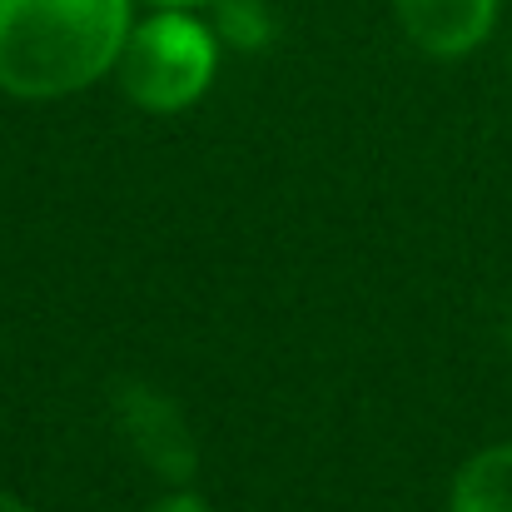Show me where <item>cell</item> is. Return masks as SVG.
Returning a JSON list of instances; mask_svg holds the SVG:
<instances>
[{
    "label": "cell",
    "mask_w": 512,
    "mask_h": 512,
    "mask_svg": "<svg viewBox=\"0 0 512 512\" xmlns=\"http://www.w3.org/2000/svg\"><path fill=\"white\" fill-rule=\"evenodd\" d=\"M150 512H214L204 498H189V493H179V498H165V503H155Z\"/></svg>",
    "instance_id": "obj_7"
},
{
    "label": "cell",
    "mask_w": 512,
    "mask_h": 512,
    "mask_svg": "<svg viewBox=\"0 0 512 512\" xmlns=\"http://www.w3.org/2000/svg\"><path fill=\"white\" fill-rule=\"evenodd\" d=\"M125 423H130L135 443L145 448V458H150L160 473H174V478L189 473L194 453L170 448V438L174 443H189V433L174 423V408L165 403V398H155V393H130V413H125Z\"/></svg>",
    "instance_id": "obj_4"
},
{
    "label": "cell",
    "mask_w": 512,
    "mask_h": 512,
    "mask_svg": "<svg viewBox=\"0 0 512 512\" xmlns=\"http://www.w3.org/2000/svg\"><path fill=\"white\" fill-rule=\"evenodd\" d=\"M453 512H512V443L483 448L453 478Z\"/></svg>",
    "instance_id": "obj_5"
},
{
    "label": "cell",
    "mask_w": 512,
    "mask_h": 512,
    "mask_svg": "<svg viewBox=\"0 0 512 512\" xmlns=\"http://www.w3.org/2000/svg\"><path fill=\"white\" fill-rule=\"evenodd\" d=\"M219 70V35L194 10H155L140 20L120 50V90L145 115H179L189 110Z\"/></svg>",
    "instance_id": "obj_2"
},
{
    "label": "cell",
    "mask_w": 512,
    "mask_h": 512,
    "mask_svg": "<svg viewBox=\"0 0 512 512\" xmlns=\"http://www.w3.org/2000/svg\"><path fill=\"white\" fill-rule=\"evenodd\" d=\"M155 10H199V5H214V0H150Z\"/></svg>",
    "instance_id": "obj_8"
},
{
    "label": "cell",
    "mask_w": 512,
    "mask_h": 512,
    "mask_svg": "<svg viewBox=\"0 0 512 512\" xmlns=\"http://www.w3.org/2000/svg\"><path fill=\"white\" fill-rule=\"evenodd\" d=\"M0 512H30V503H20L15 493H5V488H0Z\"/></svg>",
    "instance_id": "obj_9"
},
{
    "label": "cell",
    "mask_w": 512,
    "mask_h": 512,
    "mask_svg": "<svg viewBox=\"0 0 512 512\" xmlns=\"http://www.w3.org/2000/svg\"><path fill=\"white\" fill-rule=\"evenodd\" d=\"M393 15L423 55L458 60L493 35L498 0H393Z\"/></svg>",
    "instance_id": "obj_3"
},
{
    "label": "cell",
    "mask_w": 512,
    "mask_h": 512,
    "mask_svg": "<svg viewBox=\"0 0 512 512\" xmlns=\"http://www.w3.org/2000/svg\"><path fill=\"white\" fill-rule=\"evenodd\" d=\"M130 0H0V90L60 100L120 65Z\"/></svg>",
    "instance_id": "obj_1"
},
{
    "label": "cell",
    "mask_w": 512,
    "mask_h": 512,
    "mask_svg": "<svg viewBox=\"0 0 512 512\" xmlns=\"http://www.w3.org/2000/svg\"><path fill=\"white\" fill-rule=\"evenodd\" d=\"M219 20H214V35H224L229 45H244V50H259L269 35H274V15L264 0H214Z\"/></svg>",
    "instance_id": "obj_6"
}]
</instances>
